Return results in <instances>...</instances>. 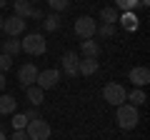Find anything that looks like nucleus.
<instances>
[{"mask_svg": "<svg viewBox=\"0 0 150 140\" xmlns=\"http://www.w3.org/2000/svg\"><path fill=\"white\" fill-rule=\"evenodd\" d=\"M138 8V0H115V10H123V13H133Z\"/></svg>", "mask_w": 150, "mask_h": 140, "instance_id": "nucleus-21", "label": "nucleus"}, {"mask_svg": "<svg viewBox=\"0 0 150 140\" xmlns=\"http://www.w3.org/2000/svg\"><path fill=\"white\" fill-rule=\"evenodd\" d=\"M25 95H28V103H30L33 108H38L40 103L45 100V90H40L38 85H30V88H25Z\"/></svg>", "mask_w": 150, "mask_h": 140, "instance_id": "nucleus-12", "label": "nucleus"}, {"mask_svg": "<svg viewBox=\"0 0 150 140\" xmlns=\"http://www.w3.org/2000/svg\"><path fill=\"white\" fill-rule=\"evenodd\" d=\"M140 120V113L135 105H130V103H123V105H118V125L123 130H133L135 125H138Z\"/></svg>", "mask_w": 150, "mask_h": 140, "instance_id": "nucleus-1", "label": "nucleus"}, {"mask_svg": "<svg viewBox=\"0 0 150 140\" xmlns=\"http://www.w3.org/2000/svg\"><path fill=\"white\" fill-rule=\"evenodd\" d=\"M33 3H28V0H15V13H13V15H18V18H23V20H25V18H30V13H33Z\"/></svg>", "mask_w": 150, "mask_h": 140, "instance_id": "nucleus-17", "label": "nucleus"}, {"mask_svg": "<svg viewBox=\"0 0 150 140\" xmlns=\"http://www.w3.org/2000/svg\"><path fill=\"white\" fill-rule=\"evenodd\" d=\"M15 105H18V100L13 95H0V115L15 113Z\"/></svg>", "mask_w": 150, "mask_h": 140, "instance_id": "nucleus-15", "label": "nucleus"}, {"mask_svg": "<svg viewBox=\"0 0 150 140\" xmlns=\"http://www.w3.org/2000/svg\"><path fill=\"white\" fill-rule=\"evenodd\" d=\"M0 140H8V135H5V133H3V130H0Z\"/></svg>", "mask_w": 150, "mask_h": 140, "instance_id": "nucleus-31", "label": "nucleus"}, {"mask_svg": "<svg viewBox=\"0 0 150 140\" xmlns=\"http://www.w3.org/2000/svg\"><path fill=\"white\" fill-rule=\"evenodd\" d=\"M3 30L10 35V38H18L25 33V20L18 15H10V18H3Z\"/></svg>", "mask_w": 150, "mask_h": 140, "instance_id": "nucleus-7", "label": "nucleus"}, {"mask_svg": "<svg viewBox=\"0 0 150 140\" xmlns=\"http://www.w3.org/2000/svg\"><path fill=\"white\" fill-rule=\"evenodd\" d=\"M20 50H25L28 55H43L48 50V43H45V38L40 33H28L20 40Z\"/></svg>", "mask_w": 150, "mask_h": 140, "instance_id": "nucleus-2", "label": "nucleus"}, {"mask_svg": "<svg viewBox=\"0 0 150 140\" xmlns=\"http://www.w3.org/2000/svg\"><path fill=\"white\" fill-rule=\"evenodd\" d=\"M10 68H13V58L5 55V53H0V73H5V70H10Z\"/></svg>", "mask_w": 150, "mask_h": 140, "instance_id": "nucleus-25", "label": "nucleus"}, {"mask_svg": "<svg viewBox=\"0 0 150 140\" xmlns=\"http://www.w3.org/2000/svg\"><path fill=\"white\" fill-rule=\"evenodd\" d=\"M48 5H50L53 13H63V10H68L70 0H48Z\"/></svg>", "mask_w": 150, "mask_h": 140, "instance_id": "nucleus-22", "label": "nucleus"}, {"mask_svg": "<svg viewBox=\"0 0 150 140\" xmlns=\"http://www.w3.org/2000/svg\"><path fill=\"white\" fill-rule=\"evenodd\" d=\"M125 100H130V105L140 108V105H143V103L148 100V98H145V90H143V88H133V90H130L128 95H125Z\"/></svg>", "mask_w": 150, "mask_h": 140, "instance_id": "nucleus-16", "label": "nucleus"}, {"mask_svg": "<svg viewBox=\"0 0 150 140\" xmlns=\"http://www.w3.org/2000/svg\"><path fill=\"white\" fill-rule=\"evenodd\" d=\"M0 30H3V18H0Z\"/></svg>", "mask_w": 150, "mask_h": 140, "instance_id": "nucleus-32", "label": "nucleus"}, {"mask_svg": "<svg viewBox=\"0 0 150 140\" xmlns=\"http://www.w3.org/2000/svg\"><path fill=\"white\" fill-rule=\"evenodd\" d=\"M118 20H120V25H123L125 30H130V33L138 30V25H140V20H138V15H135V13H123Z\"/></svg>", "mask_w": 150, "mask_h": 140, "instance_id": "nucleus-14", "label": "nucleus"}, {"mask_svg": "<svg viewBox=\"0 0 150 140\" xmlns=\"http://www.w3.org/2000/svg\"><path fill=\"white\" fill-rule=\"evenodd\" d=\"M118 18H120V13L115 10V8H103V10H100V20L105 23V25H115Z\"/></svg>", "mask_w": 150, "mask_h": 140, "instance_id": "nucleus-19", "label": "nucleus"}, {"mask_svg": "<svg viewBox=\"0 0 150 140\" xmlns=\"http://www.w3.org/2000/svg\"><path fill=\"white\" fill-rule=\"evenodd\" d=\"M95 73H98V60L95 58H80V63H78V75L90 78Z\"/></svg>", "mask_w": 150, "mask_h": 140, "instance_id": "nucleus-11", "label": "nucleus"}, {"mask_svg": "<svg viewBox=\"0 0 150 140\" xmlns=\"http://www.w3.org/2000/svg\"><path fill=\"white\" fill-rule=\"evenodd\" d=\"M95 35H100V38H112V35H115V25H105V23H103L95 30Z\"/></svg>", "mask_w": 150, "mask_h": 140, "instance_id": "nucleus-23", "label": "nucleus"}, {"mask_svg": "<svg viewBox=\"0 0 150 140\" xmlns=\"http://www.w3.org/2000/svg\"><path fill=\"white\" fill-rule=\"evenodd\" d=\"M80 55H83V58H95L98 60V55H100V45H98L95 40H83V43H80Z\"/></svg>", "mask_w": 150, "mask_h": 140, "instance_id": "nucleus-13", "label": "nucleus"}, {"mask_svg": "<svg viewBox=\"0 0 150 140\" xmlns=\"http://www.w3.org/2000/svg\"><path fill=\"white\" fill-rule=\"evenodd\" d=\"M23 115L28 118V123H30V120H38V118H40V113H38V108H30L28 113H23Z\"/></svg>", "mask_w": 150, "mask_h": 140, "instance_id": "nucleus-26", "label": "nucleus"}, {"mask_svg": "<svg viewBox=\"0 0 150 140\" xmlns=\"http://www.w3.org/2000/svg\"><path fill=\"white\" fill-rule=\"evenodd\" d=\"M10 140H30V138H28L25 130H13V138Z\"/></svg>", "mask_w": 150, "mask_h": 140, "instance_id": "nucleus-27", "label": "nucleus"}, {"mask_svg": "<svg viewBox=\"0 0 150 140\" xmlns=\"http://www.w3.org/2000/svg\"><path fill=\"white\" fill-rule=\"evenodd\" d=\"M60 63H63V73H65V75H70V78L78 75V63H80V55H75V53H65Z\"/></svg>", "mask_w": 150, "mask_h": 140, "instance_id": "nucleus-10", "label": "nucleus"}, {"mask_svg": "<svg viewBox=\"0 0 150 140\" xmlns=\"http://www.w3.org/2000/svg\"><path fill=\"white\" fill-rule=\"evenodd\" d=\"M10 123H13V130H25V125H28V118H25L23 113H20V115L15 113V118H13Z\"/></svg>", "mask_w": 150, "mask_h": 140, "instance_id": "nucleus-24", "label": "nucleus"}, {"mask_svg": "<svg viewBox=\"0 0 150 140\" xmlns=\"http://www.w3.org/2000/svg\"><path fill=\"white\" fill-rule=\"evenodd\" d=\"M5 90V73H0V93Z\"/></svg>", "mask_w": 150, "mask_h": 140, "instance_id": "nucleus-29", "label": "nucleus"}, {"mask_svg": "<svg viewBox=\"0 0 150 140\" xmlns=\"http://www.w3.org/2000/svg\"><path fill=\"white\" fill-rule=\"evenodd\" d=\"M125 95H128V93H125V88L118 85V83H108V85L103 88V98H105L110 105H115V108L125 103Z\"/></svg>", "mask_w": 150, "mask_h": 140, "instance_id": "nucleus-5", "label": "nucleus"}, {"mask_svg": "<svg viewBox=\"0 0 150 140\" xmlns=\"http://www.w3.org/2000/svg\"><path fill=\"white\" fill-rule=\"evenodd\" d=\"M25 133H28L30 140H48L50 138V125L43 118H38V120H30L25 125Z\"/></svg>", "mask_w": 150, "mask_h": 140, "instance_id": "nucleus-3", "label": "nucleus"}, {"mask_svg": "<svg viewBox=\"0 0 150 140\" xmlns=\"http://www.w3.org/2000/svg\"><path fill=\"white\" fill-rule=\"evenodd\" d=\"M30 18H35V20H43V18H45V13L40 10V8H33V13H30Z\"/></svg>", "mask_w": 150, "mask_h": 140, "instance_id": "nucleus-28", "label": "nucleus"}, {"mask_svg": "<svg viewBox=\"0 0 150 140\" xmlns=\"http://www.w3.org/2000/svg\"><path fill=\"white\" fill-rule=\"evenodd\" d=\"M28 3H35V0H28Z\"/></svg>", "mask_w": 150, "mask_h": 140, "instance_id": "nucleus-33", "label": "nucleus"}, {"mask_svg": "<svg viewBox=\"0 0 150 140\" xmlns=\"http://www.w3.org/2000/svg\"><path fill=\"white\" fill-rule=\"evenodd\" d=\"M3 53L10 55V58H15L18 53H20V40L10 38V40H3Z\"/></svg>", "mask_w": 150, "mask_h": 140, "instance_id": "nucleus-20", "label": "nucleus"}, {"mask_svg": "<svg viewBox=\"0 0 150 140\" xmlns=\"http://www.w3.org/2000/svg\"><path fill=\"white\" fill-rule=\"evenodd\" d=\"M95 30H98V25H95L93 18L83 15V18L75 20V35H78L80 40H93V38H95Z\"/></svg>", "mask_w": 150, "mask_h": 140, "instance_id": "nucleus-4", "label": "nucleus"}, {"mask_svg": "<svg viewBox=\"0 0 150 140\" xmlns=\"http://www.w3.org/2000/svg\"><path fill=\"white\" fill-rule=\"evenodd\" d=\"M8 5V0H0V10H3V8H5Z\"/></svg>", "mask_w": 150, "mask_h": 140, "instance_id": "nucleus-30", "label": "nucleus"}, {"mask_svg": "<svg viewBox=\"0 0 150 140\" xmlns=\"http://www.w3.org/2000/svg\"><path fill=\"white\" fill-rule=\"evenodd\" d=\"M38 73H40V70H38L33 63L20 65V70H18V80H20V85H23V88H30V85H35V78H38Z\"/></svg>", "mask_w": 150, "mask_h": 140, "instance_id": "nucleus-8", "label": "nucleus"}, {"mask_svg": "<svg viewBox=\"0 0 150 140\" xmlns=\"http://www.w3.org/2000/svg\"><path fill=\"white\" fill-rule=\"evenodd\" d=\"M43 28L48 33H55L60 28V13H50V15H45L43 18Z\"/></svg>", "mask_w": 150, "mask_h": 140, "instance_id": "nucleus-18", "label": "nucleus"}, {"mask_svg": "<svg viewBox=\"0 0 150 140\" xmlns=\"http://www.w3.org/2000/svg\"><path fill=\"white\" fill-rule=\"evenodd\" d=\"M128 78H130V83H133L135 88H145V85L150 83V70L140 65V68H133V70H130Z\"/></svg>", "mask_w": 150, "mask_h": 140, "instance_id": "nucleus-9", "label": "nucleus"}, {"mask_svg": "<svg viewBox=\"0 0 150 140\" xmlns=\"http://www.w3.org/2000/svg\"><path fill=\"white\" fill-rule=\"evenodd\" d=\"M58 80H60V70L48 68V70H40V73H38L35 85L40 88V90H50V88H55V85H58Z\"/></svg>", "mask_w": 150, "mask_h": 140, "instance_id": "nucleus-6", "label": "nucleus"}]
</instances>
